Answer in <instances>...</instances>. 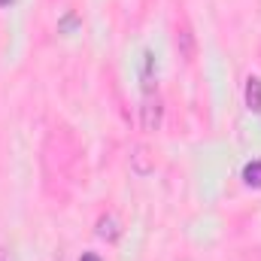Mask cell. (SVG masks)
Wrapping results in <instances>:
<instances>
[{"mask_svg":"<svg viewBox=\"0 0 261 261\" xmlns=\"http://www.w3.org/2000/svg\"><path fill=\"white\" fill-rule=\"evenodd\" d=\"M79 261H100V258H97L94 252H85V255H82V258H79Z\"/></svg>","mask_w":261,"mask_h":261,"instance_id":"7","label":"cell"},{"mask_svg":"<svg viewBox=\"0 0 261 261\" xmlns=\"http://www.w3.org/2000/svg\"><path fill=\"white\" fill-rule=\"evenodd\" d=\"M0 261H15V255L9 249H0Z\"/></svg>","mask_w":261,"mask_h":261,"instance_id":"6","label":"cell"},{"mask_svg":"<svg viewBox=\"0 0 261 261\" xmlns=\"http://www.w3.org/2000/svg\"><path fill=\"white\" fill-rule=\"evenodd\" d=\"M134 161H137V173H149V164H146V149H137Z\"/></svg>","mask_w":261,"mask_h":261,"instance_id":"5","label":"cell"},{"mask_svg":"<svg viewBox=\"0 0 261 261\" xmlns=\"http://www.w3.org/2000/svg\"><path fill=\"white\" fill-rule=\"evenodd\" d=\"M243 182L249 189H261V161H249L243 167Z\"/></svg>","mask_w":261,"mask_h":261,"instance_id":"3","label":"cell"},{"mask_svg":"<svg viewBox=\"0 0 261 261\" xmlns=\"http://www.w3.org/2000/svg\"><path fill=\"white\" fill-rule=\"evenodd\" d=\"M97 237H103V240H116V237H119V225H116L113 216H103V219L97 222Z\"/></svg>","mask_w":261,"mask_h":261,"instance_id":"4","label":"cell"},{"mask_svg":"<svg viewBox=\"0 0 261 261\" xmlns=\"http://www.w3.org/2000/svg\"><path fill=\"white\" fill-rule=\"evenodd\" d=\"M143 128L158 130L161 128V97L155 88H143Z\"/></svg>","mask_w":261,"mask_h":261,"instance_id":"1","label":"cell"},{"mask_svg":"<svg viewBox=\"0 0 261 261\" xmlns=\"http://www.w3.org/2000/svg\"><path fill=\"white\" fill-rule=\"evenodd\" d=\"M9 3H12V0H0V6H9Z\"/></svg>","mask_w":261,"mask_h":261,"instance_id":"8","label":"cell"},{"mask_svg":"<svg viewBox=\"0 0 261 261\" xmlns=\"http://www.w3.org/2000/svg\"><path fill=\"white\" fill-rule=\"evenodd\" d=\"M246 107H249V113H261V79L258 76L246 79Z\"/></svg>","mask_w":261,"mask_h":261,"instance_id":"2","label":"cell"}]
</instances>
